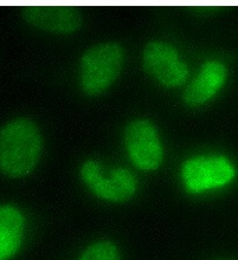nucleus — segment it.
<instances>
[{"mask_svg":"<svg viewBox=\"0 0 238 260\" xmlns=\"http://www.w3.org/2000/svg\"><path fill=\"white\" fill-rule=\"evenodd\" d=\"M21 17L31 26L53 34H74L83 25L81 11L69 5L24 6Z\"/></svg>","mask_w":238,"mask_h":260,"instance_id":"nucleus-7","label":"nucleus"},{"mask_svg":"<svg viewBox=\"0 0 238 260\" xmlns=\"http://www.w3.org/2000/svg\"><path fill=\"white\" fill-rule=\"evenodd\" d=\"M81 179L97 198L109 202H127L138 190V180L126 168H115L109 176H104L101 165L88 160L81 167Z\"/></svg>","mask_w":238,"mask_h":260,"instance_id":"nucleus-3","label":"nucleus"},{"mask_svg":"<svg viewBox=\"0 0 238 260\" xmlns=\"http://www.w3.org/2000/svg\"><path fill=\"white\" fill-rule=\"evenodd\" d=\"M43 140L38 125L18 117L0 129V172L7 178L27 176L38 165Z\"/></svg>","mask_w":238,"mask_h":260,"instance_id":"nucleus-1","label":"nucleus"},{"mask_svg":"<svg viewBox=\"0 0 238 260\" xmlns=\"http://www.w3.org/2000/svg\"><path fill=\"white\" fill-rule=\"evenodd\" d=\"M78 260H121V254L113 241L100 240L89 245Z\"/></svg>","mask_w":238,"mask_h":260,"instance_id":"nucleus-10","label":"nucleus"},{"mask_svg":"<svg viewBox=\"0 0 238 260\" xmlns=\"http://www.w3.org/2000/svg\"><path fill=\"white\" fill-rule=\"evenodd\" d=\"M125 146L132 164L143 172L160 167L164 160V148L152 122L133 120L125 129Z\"/></svg>","mask_w":238,"mask_h":260,"instance_id":"nucleus-4","label":"nucleus"},{"mask_svg":"<svg viewBox=\"0 0 238 260\" xmlns=\"http://www.w3.org/2000/svg\"><path fill=\"white\" fill-rule=\"evenodd\" d=\"M25 219L19 209L11 205L0 206V260H10L23 243Z\"/></svg>","mask_w":238,"mask_h":260,"instance_id":"nucleus-9","label":"nucleus"},{"mask_svg":"<svg viewBox=\"0 0 238 260\" xmlns=\"http://www.w3.org/2000/svg\"><path fill=\"white\" fill-rule=\"evenodd\" d=\"M226 75L228 71L224 64L216 60L204 63L198 75L184 91V102L193 108L203 106L224 85Z\"/></svg>","mask_w":238,"mask_h":260,"instance_id":"nucleus-8","label":"nucleus"},{"mask_svg":"<svg viewBox=\"0 0 238 260\" xmlns=\"http://www.w3.org/2000/svg\"><path fill=\"white\" fill-rule=\"evenodd\" d=\"M125 64V50L114 42L93 45L79 62V84L82 91L97 96L110 88L120 76Z\"/></svg>","mask_w":238,"mask_h":260,"instance_id":"nucleus-2","label":"nucleus"},{"mask_svg":"<svg viewBox=\"0 0 238 260\" xmlns=\"http://www.w3.org/2000/svg\"><path fill=\"white\" fill-rule=\"evenodd\" d=\"M235 168L224 156H197L186 160L182 178L190 193H201L229 183L235 176Z\"/></svg>","mask_w":238,"mask_h":260,"instance_id":"nucleus-5","label":"nucleus"},{"mask_svg":"<svg viewBox=\"0 0 238 260\" xmlns=\"http://www.w3.org/2000/svg\"><path fill=\"white\" fill-rule=\"evenodd\" d=\"M142 67L161 85L175 88L185 83L189 68L171 44L160 41L147 43L142 52Z\"/></svg>","mask_w":238,"mask_h":260,"instance_id":"nucleus-6","label":"nucleus"}]
</instances>
